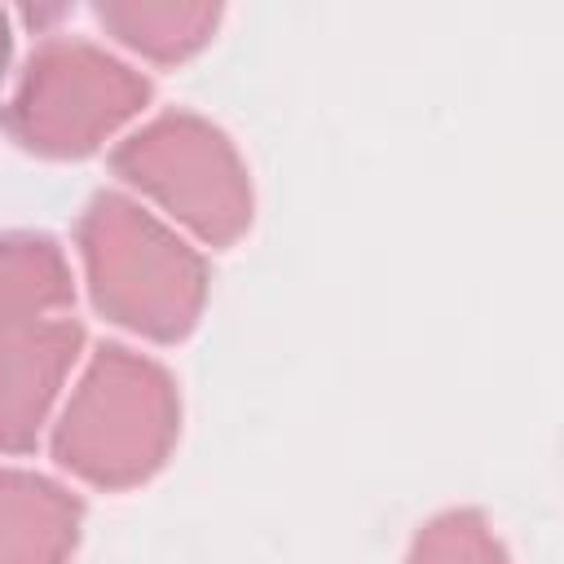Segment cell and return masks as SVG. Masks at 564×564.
Returning <instances> with one entry per match:
<instances>
[{
	"instance_id": "1",
	"label": "cell",
	"mask_w": 564,
	"mask_h": 564,
	"mask_svg": "<svg viewBox=\"0 0 564 564\" xmlns=\"http://www.w3.org/2000/svg\"><path fill=\"white\" fill-rule=\"evenodd\" d=\"M9 66H13V18L0 9V88L9 79Z\"/></svg>"
}]
</instances>
